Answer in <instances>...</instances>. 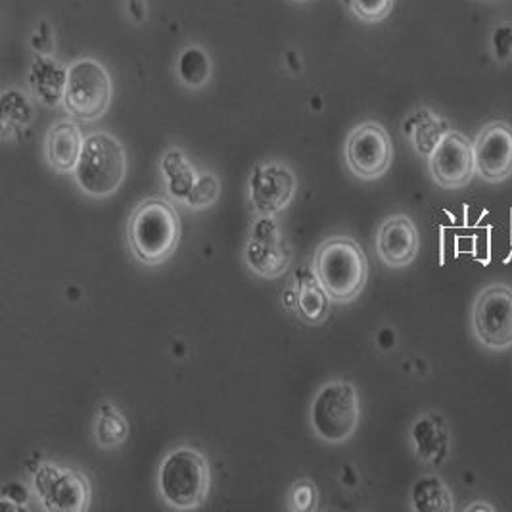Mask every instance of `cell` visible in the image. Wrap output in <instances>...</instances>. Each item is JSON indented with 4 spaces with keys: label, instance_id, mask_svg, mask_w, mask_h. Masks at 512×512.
<instances>
[{
    "label": "cell",
    "instance_id": "6da1fadb",
    "mask_svg": "<svg viewBox=\"0 0 512 512\" xmlns=\"http://www.w3.org/2000/svg\"><path fill=\"white\" fill-rule=\"evenodd\" d=\"M181 242V217L163 196L142 200L129 215L127 244L142 265H160L175 254Z\"/></svg>",
    "mask_w": 512,
    "mask_h": 512
},
{
    "label": "cell",
    "instance_id": "7a4b0ae2",
    "mask_svg": "<svg viewBox=\"0 0 512 512\" xmlns=\"http://www.w3.org/2000/svg\"><path fill=\"white\" fill-rule=\"evenodd\" d=\"M313 273L330 300L350 303L363 292L369 279V261L350 236H330L313 256Z\"/></svg>",
    "mask_w": 512,
    "mask_h": 512
},
{
    "label": "cell",
    "instance_id": "3957f363",
    "mask_svg": "<svg viewBox=\"0 0 512 512\" xmlns=\"http://www.w3.org/2000/svg\"><path fill=\"white\" fill-rule=\"evenodd\" d=\"M210 486V465L200 451L179 447L163 459L158 472V489L169 507L190 511L204 505Z\"/></svg>",
    "mask_w": 512,
    "mask_h": 512
},
{
    "label": "cell",
    "instance_id": "277c9868",
    "mask_svg": "<svg viewBox=\"0 0 512 512\" xmlns=\"http://www.w3.org/2000/svg\"><path fill=\"white\" fill-rule=\"evenodd\" d=\"M125 169V150L117 139L108 133H93L83 144L75 181L87 196L106 198L123 185Z\"/></svg>",
    "mask_w": 512,
    "mask_h": 512
},
{
    "label": "cell",
    "instance_id": "5b68a950",
    "mask_svg": "<svg viewBox=\"0 0 512 512\" xmlns=\"http://www.w3.org/2000/svg\"><path fill=\"white\" fill-rule=\"evenodd\" d=\"M112 77L96 60H79L68 68L64 108L79 121H96L112 102Z\"/></svg>",
    "mask_w": 512,
    "mask_h": 512
},
{
    "label": "cell",
    "instance_id": "8992f818",
    "mask_svg": "<svg viewBox=\"0 0 512 512\" xmlns=\"http://www.w3.org/2000/svg\"><path fill=\"white\" fill-rule=\"evenodd\" d=\"M359 424V397L348 382H330L311 405V426L328 443L350 440Z\"/></svg>",
    "mask_w": 512,
    "mask_h": 512
},
{
    "label": "cell",
    "instance_id": "52a82bcc",
    "mask_svg": "<svg viewBox=\"0 0 512 512\" xmlns=\"http://www.w3.org/2000/svg\"><path fill=\"white\" fill-rule=\"evenodd\" d=\"M476 340L491 351L512 348V288L507 284L486 286L472 307Z\"/></svg>",
    "mask_w": 512,
    "mask_h": 512
},
{
    "label": "cell",
    "instance_id": "ba28073f",
    "mask_svg": "<svg viewBox=\"0 0 512 512\" xmlns=\"http://www.w3.org/2000/svg\"><path fill=\"white\" fill-rule=\"evenodd\" d=\"M33 491L50 512H83L91 503L89 480L66 466L45 463L33 476Z\"/></svg>",
    "mask_w": 512,
    "mask_h": 512
},
{
    "label": "cell",
    "instance_id": "9c48e42d",
    "mask_svg": "<svg viewBox=\"0 0 512 512\" xmlns=\"http://www.w3.org/2000/svg\"><path fill=\"white\" fill-rule=\"evenodd\" d=\"M346 163L357 179H380L392 165L394 146L388 131L376 123L365 121L357 125L346 140Z\"/></svg>",
    "mask_w": 512,
    "mask_h": 512
},
{
    "label": "cell",
    "instance_id": "30bf717a",
    "mask_svg": "<svg viewBox=\"0 0 512 512\" xmlns=\"http://www.w3.org/2000/svg\"><path fill=\"white\" fill-rule=\"evenodd\" d=\"M428 169L438 187L463 188L476 173L474 144L459 131H447L428 156Z\"/></svg>",
    "mask_w": 512,
    "mask_h": 512
},
{
    "label": "cell",
    "instance_id": "8fae6325",
    "mask_svg": "<svg viewBox=\"0 0 512 512\" xmlns=\"http://www.w3.org/2000/svg\"><path fill=\"white\" fill-rule=\"evenodd\" d=\"M476 173L489 185L505 183L512 177V125L491 121L474 139Z\"/></svg>",
    "mask_w": 512,
    "mask_h": 512
},
{
    "label": "cell",
    "instance_id": "7c38bea8",
    "mask_svg": "<svg viewBox=\"0 0 512 512\" xmlns=\"http://www.w3.org/2000/svg\"><path fill=\"white\" fill-rule=\"evenodd\" d=\"M296 192V177L282 163H259L250 179V200L254 210L267 217L284 210Z\"/></svg>",
    "mask_w": 512,
    "mask_h": 512
},
{
    "label": "cell",
    "instance_id": "4fadbf2b",
    "mask_svg": "<svg viewBox=\"0 0 512 512\" xmlns=\"http://www.w3.org/2000/svg\"><path fill=\"white\" fill-rule=\"evenodd\" d=\"M419 231L409 215L388 217L376 234V252L390 269H403L419 254Z\"/></svg>",
    "mask_w": 512,
    "mask_h": 512
},
{
    "label": "cell",
    "instance_id": "5bb4252c",
    "mask_svg": "<svg viewBox=\"0 0 512 512\" xmlns=\"http://www.w3.org/2000/svg\"><path fill=\"white\" fill-rule=\"evenodd\" d=\"M288 259V250L284 248L275 225L271 219H263L246 246V263L263 277H277L286 271Z\"/></svg>",
    "mask_w": 512,
    "mask_h": 512
},
{
    "label": "cell",
    "instance_id": "9a60e30c",
    "mask_svg": "<svg viewBox=\"0 0 512 512\" xmlns=\"http://www.w3.org/2000/svg\"><path fill=\"white\" fill-rule=\"evenodd\" d=\"M83 133L73 121H58L50 127L45 140L47 162L58 173L75 171L83 152Z\"/></svg>",
    "mask_w": 512,
    "mask_h": 512
},
{
    "label": "cell",
    "instance_id": "2e32d148",
    "mask_svg": "<svg viewBox=\"0 0 512 512\" xmlns=\"http://www.w3.org/2000/svg\"><path fill=\"white\" fill-rule=\"evenodd\" d=\"M411 440L422 461L430 465H442L449 455V428L438 413L422 415L411 428Z\"/></svg>",
    "mask_w": 512,
    "mask_h": 512
},
{
    "label": "cell",
    "instance_id": "e0dca14e",
    "mask_svg": "<svg viewBox=\"0 0 512 512\" xmlns=\"http://www.w3.org/2000/svg\"><path fill=\"white\" fill-rule=\"evenodd\" d=\"M29 83L33 87V93L37 94L45 104L56 106L58 102L64 100L68 70L56 64L48 56H37L29 71Z\"/></svg>",
    "mask_w": 512,
    "mask_h": 512
},
{
    "label": "cell",
    "instance_id": "ac0fdd59",
    "mask_svg": "<svg viewBox=\"0 0 512 512\" xmlns=\"http://www.w3.org/2000/svg\"><path fill=\"white\" fill-rule=\"evenodd\" d=\"M411 507L417 512H453L455 503L442 478L428 474L419 478L411 489Z\"/></svg>",
    "mask_w": 512,
    "mask_h": 512
},
{
    "label": "cell",
    "instance_id": "d6986e66",
    "mask_svg": "<svg viewBox=\"0 0 512 512\" xmlns=\"http://www.w3.org/2000/svg\"><path fill=\"white\" fill-rule=\"evenodd\" d=\"M296 311L305 323L321 325L330 311V296L317 277L307 275L300 282Z\"/></svg>",
    "mask_w": 512,
    "mask_h": 512
},
{
    "label": "cell",
    "instance_id": "ffe728a7",
    "mask_svg": "<svg viewBox=\"0 0 512 512\" xmlns=\"http://www.w3.org/2000/svg\"><path fill=\"white\" fill-rule=\"evenodd\" d=\"M447 131V123L428 110H420L407 121V133L422 156H430Z\"/></svg>",
    "mask_w": 512,
    "mask_h": 512
},
{
    "label": "cell",
    "instance_id": "44dd1931",
    "mask_svg": "<svg viewBox=\"0 0 512 512\" xmlns=\"http://www.w3.org/2000/svg\"><path fill=\"white\" fill-rule=\"evenodd\" d=\"M163 173H165V183L169 192L181 200L187 202L188 194L194 187L198 175L194 173L192 165L187 162V158L179 150H171L163 156Z\"/></svg>",
    "mask_w": 512,
    "mask_h": 512
},
{
    "label": "cell",
    "instance_id": "7402d4cb",
    "mask_svg": "<svg viewBox=\"0 0 512 512\" xmlns=\"http://www.w3.org/2000/svg\"><path fill=\"white\" fill-rule=\"evenodd\" d=\"M177 73L183 85L200 89L204 87L211 77L210 56L198 47H188L181 52Z\"/></svg>",
    "mask_w": 512,
    "mask_h": 512
},
{
    "label": "cell",
    "instance_id": "603a6c76",
    "mask_svg": "<svg viewBox=\"0 0 512 512\" xmlns=\"http://www.w3.org/2000/svg\"><path fill=\"white\" fill-rule=\"evenodd\" d=\"M94 432H96V440L102 447H117L127 440L129 426L117 407L112 403H104L98 411Z\"/></svg>",
    "mask_w": 512,
    "mask_h": 512
},
{
    "label": "cell",
    "instance_id": "cb8c5ba5",
    "mask_svg": "<svg viewBox=\"0 0 512 512\" xmlns=\"http://www.w3.org/2000/svg\"><path fill=\"white\" fill-rule=\"evenodd\" d=\"M219 198V181L211 173L198 175L194 187L187 198V206L190 210H206L215 204Z\"/></svg>",
    "mask_w": 512,
    "mask_h": 512
},
{
    "label": "cell",
    "instance_id": "d4e9b609",
    "mask_svg": "<svg viewBox=\"0 0 512 512\" xmlns=\"http://www.w3.org/2000/svg\"><path fill=\"white\" fill-rule=\"evenodd\" d=\"M290 503L288 507L292 511L311 512L317 509L319 503V491L311 480H300L290 489Z\"/></svg>",
    "mask_w": 512,
    "mask_h": 512
},
{
    "label": "cell",
    "instance_id": "484cf974",
    "mask_svg": "<svg viewBox=\"0 0 512 512\" xmlns=\"http://www.w3.org/2000/svg\"><path fill=\"white\" fill-rule=\"evenodd\" d=\"M353 12L363 22H382L390 16L394 8V0H350Z\"/></svg>",
    "mask_w": 512,
    "mask_h": 512
},
{
    "label": "cell",
    "instance_id": "4316f807",
    "mask_svg": "<svg viewBox=\"0 0 512 512\" xmlns=\"http://www.w3.org/2000/svg\"><path fill=\"white\" fill-rule=\"evenodd\" d=\"M493 58L499 64H505L512 58V24H499L491 33Z\"/></svg>",
    "mask_w": 512,
    "mask_h": 512
},
{
    "label": "cell",
    "instance_id": "83f0119b",
    "mask_svg": "<svg viewBox=\"0 0 512 512\" xmlns=\"http://www.w3.org/2000/svg\"><path fill=\"white\" fill-rule=\"evenodd\" d=\"M466 511L474 512V511H488L493 512L495 509L491 507V505H486V503H474V505H470V507H466Z\"/></svg>",
    "mask_w": 512,
    "mask_h": 512
},
{
    "label": "cell",
    "instance_id": "f1b7e54d",
    "mask_svg": "<svg viewBox=\"0 0 512 512\" xmlns=\"http://www.w3.org/2000/svg\"><path fill=\"white\" fill-rule=\"evenodd\" d=\"M300 2H305V0H300Z\"/></svg>",
    "mask_w": 512,
    "mask_h": 512
}]
</instances>
